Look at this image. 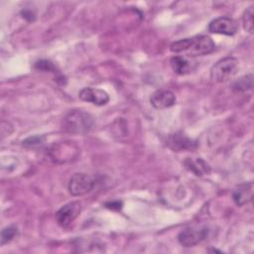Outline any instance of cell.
I'll return each mask as SVG.
<instances>
[{"instance_id": "7c38bea8", "label": "cell", "mask_w": 254, "mask_h": 254, "mask_svg": "<svg viewBox=\"0 0 254 254\" xmlns=\"http://www.w3.org/2000/svg\"><path fill=\"white\" fill-rule=\"evenodd\" d=\"M232 198L238 206H242L253 198V184H243L238 186L232 193Z\"/></svg>"}, {"instance_id": "7a4b0ae2", "label": "cell", "mask_w": 254, "mask_h": 254, "mask_svg": "<svg viewBox=\"0 0 254 254\" xmlns=\"http://www.w3.org/2000/svg\"><path fill=\"white\" fill-rule=\"evenodd\" d=\"M238 68V61L233 57H226L216 62L210 69V78L215 82H223L232 78Z\"/></svg>"}, {"instance_id": "4fadbf2b", "label": "cell", "mask_w": 254, "mask_h": 254, "mask_svg": "<svg viewBox=\"0 0 254 254\" xmlns=\"http://www.w3.org/2000/svg\"><path fill=\"white\" fill-rule=\"evenodd\" d=\"M185 166L195 176H202L204 174H208L210 171L209 166L200 158H197L196 160L187 158V160L185 161Z\"/></svg>"}, {"instance_id": "6da1fadb", "label": "cell", "mask_w": 254, "mask_h": 254, "mask_svg": "<svg viewBox=\"0 0 254 254\" xmlns=\"http://www.w3.org/2000/svg\"><path fill=\"white\" fill-rule=\"evenodd\" d=\"M94 125L93 116L81 109H74L65 114L63 120V128L71 134L88 133Z\"/></svg>"}, {"instance_id": "5bb4252c", "label": "cell", "mask_w": 254, "mask_h": 254, "mask_svg": "<svg viewBox=\"0 0 254 254\" xmlns=\"http://www.w3.org/2000/svg\"><path fill=\"white\" fill-rule=\"evenodd\" d=\"M45 141H46V137L43 135L30 136L22 141V146L25 148H29V149L38 148V147L43 146Z\"/></svg>"}, {"instance_id": "3957f363", "label": "cell", "mask_w": 254, "mask_h": 254, "mask_svg": "<svg viewBox=\"0 0 254 254\" xmlns=\"http://www.w3.org/2000/svg\"><path fill=\"white\" fill-rule=\"evenodd\" d=\"M94 180L87 174L76 173L68 181V190L71 195L79 196L89 192L94 187Z\"/></svg>"}, {"instance_id": "30bf717a", "label": "cell", "mask_w": 254, "mask_h": 254, "mask_svg": "<svg viewBox=\"0 0 254 254\" xmlns=\"http://www.w3.org/2000/svg\"><path fill=\"white\" fill-rule=\"evenodd\" d=\"M170 64L173 70L180 75L191 72L196 66V62L189 56H175L171 59Z\"/></svg>"}, {"instance_id": "9a60e30c", "label": "cell", "mask_w": 254, "mask_h": 254, "mask_svg": "<svg viewBox=\"0 0 254 254\" xmlns=\"http://www.w3.org/2000/svg\"><path fill=\"white\" fill-rule=\"evenodd\" d=\"M253 15H254V8L253 6L248 7L242 17V22H243V28L246 32L252 34L253 33Z\"/></svg>"}, {"instance_id": "8fae6325", "label": "cell", "mask_w": 254, "mask_h": 254, "mask_svg": "<svg viewBox=\"0 0 254 254\" xmlns=\"http://www.w3.org/2000/svg\"><path fill=\"white\" fill-rule=\"evenodd\" d=\"M152 106L157 109H165L173 106L176 102L175 94L167 89H159L152 93L150 96Z\"/></svg>"}, {"instance_id": "ffe728a7", "label": "cell", "mask_w": 254, "mask_h": 254, "mask_svg": "<svg viewBox=\"0 0 254 254\" xmlns=\"http://www.w3.org/2000/svg\"><path fill=\"white\" fill-rule=\"evenodd\" d=\"M22 14H23L24 18L28 19V17H30V21L34 20V17H32V16H35V15L30 10H24V11H22Z\"/></svg>"}, {"instance_id": "e0dca14e", "label": "cell", "mask_w": 254, "mask_h": 254, "mask_svg": "<svg viewBox=\"0 0 254 254\" xmlns=\"http://www.w3.org/2000/svg\"><path fill=\"white\" fill-rule=\"evenodd\" d=\"M18 234V229L14 225H10L5 227L1 232V245H5L10 242L16 235Z\"/></svg>"}, {"instance_id": "52a82bcc", "label": "cell", "mask_w": 254, "mask_h": 254, "mask_svg": "<svg viewBox=\"0 0 254 254\" xmlns=\"http://www.w3.org/2000/svg\"><path fill=\"white\" fill-rule=\"evenodd\" d=\"M237 23L227 17H219L211 21L208 25V31L214 34L232 36L237 32Z\"/></svg>"}, {"instance_id": "2e32d148", "label": "cell", "mask_w": 254, "mask_h": 254, "mask_svg": "<svg viewBox=\"0 0 254 254\" xmlns=\"http://www.w3.org/2000/svg\"><path fill=\"white\" fill-rule=\"evenodd\" d=\"M252 87V74L245 75L233 83V89L236 91H245Z\"/></svg>"}, {"instance_id": "d6986e66", "label": "cell", "mask_w": 254, "mask_h": 254, "mask_svg": "<svg viewBox=\"0 0 254 254\" xmlns=\"http://www.w3.org/2000/svg\"><path fill=\"white\" fill-rule=\"evenodd\" d=\"M105 205L110 209H120L122 203L120 201H111V202H107Z\"/></svg>"}, {"instance_id": "ba28073f", "label": "cell", "mask_w": 254, "mask_h": 254, "mask_svg": "<svg viewBox=\"0 0 254 254\" xmlns=\"http://www.w3.org/2000/svg\"><path fill=\"white\" fill-rule=\"evenodd\" d=\"M167 145L175 152L192 151L196 148V143L182 133H175L169 136Z\"/></svg>"}, {"instance_id": "ac0fdd59", "label": "cell", "mask_w": 254, "mask_h": 254, "mask_svg": "<svg viewBox=\"0 0 254 254\" xmlns=\"http://www.w3.org/2000/svg\"><path fill=\"white\" fill-rule=\"evenodd\" d=\"M35 67L37 69L40 70H44V71H53V72H57L56 71V66L50 62V61H46V60H42L39 61L35 64Z\"/></svg>"}, {"instance_id": "8992f818", "label": "cell", "mask_w": 254, "mask_h": 254, "mask_svg": "<svg viewBox=\"0 0 254 254\" xmlns=\"http://www.w3.org/2000/svg\"><path fill=\"white\" fill-rule=\"evenodd\" d=\"M207 234L206 228L187 227L178 235V241L185 247H191L202 241Z\"/></svg>"}, {"instance_id": "5b68a950", "label": "cell", "mask_w": 254, "mask_h": 254, "mask_svg": "<svg viewBox=\"0 0 254 254\" xmlns=\"http://www.w3.org/2000/svg\"><path fill=\"white\" fill-rule=\"evenodd\" d=\"M81 205L78 201H71L62 206L56 213V220L63 228H67L79 215Z\"/></svg>"}, {"instance_id": "277c9868", "label": "cell", "mask_w": 254, "mask_h": 254, "mask_svg": "<svg viewBox=\"0 0 254 254\" xmlns=\"http://www.w3.org/2000/svg\"><path fill=\"white\" fill-rule=\"evenodd\" d=\"M215 48V45L210 37L205 35H199L190 38V46L187 50L189 57L204 56L210 54Z\"/></svg>"}, {"instance_id": "9c48e42d", "label": "cell", "mask_w": 254, "mask_h": 254, "mask_svg": "<svg viewBox=\"0 0 254 254\" xmlns=\"http://www.w3.org/2000/svg\"><path fill=\"white\" fill-rule=\"evenodd\" d=\"M78 96L81 100L95 105H104L109 101V95L106 91L93 87L82 88L79 91Z\"/></svg>"}]
</instances>
